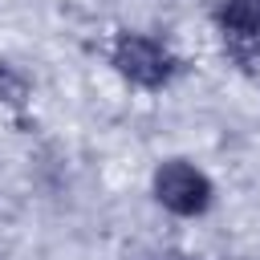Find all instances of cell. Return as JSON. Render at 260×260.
<instances>
[{"instance_id":"6da1fadb","label":"cell","mask_w":260,"mask_h":260,"mask_svg":"<svg viewBox=\"0 0 260 260\" xmlns=\"http://www.w3.org/2000/svg\"><path fill=\"white\" fill-rule=\"evenodd\" d=\"M114 65L122 77H130L142 89H162L175 73L171 53L162 45H154L150 37H138V32H122L114 41Z\"/></svg>"},{"instance_id":"7a4b0ae2","label":"cell","mask_w":260,"mask_h":260,"mask_svg":"<svg viewBox=\"0 0 260 260\" xmlns=\"http://www.w3.org/2000/svg\"><path fill=\"white\" fill-rule=\"evenodd\" d=\"M154 195H158V203H162L167 211H175V215H199V211H207V203H211V183H207V175L195 171L191 162L175 158V162H162V167H158V175H154Z\"/></svg>"},{"instance_id":"3957f363","label":"cell","mask_w":260,"mask_h":260,"mask_svg":"<svg viewBox=\"0 0 260 260\" xmlns=\"http://www.w3.org/2000/svg\"><path fill=\"white\" fill-rule=\"evenodd\" d=\"M215 20H219V32L232 45V53H240V57L260 53V0H228Z\"/></svg>"},{"instance_id":"277c9868","label":"cell","mask_w":260,"mask_h":260,"mask_svg":"<svg viewBox=\"0 0 260 260\" xmlns=\"http://www.w3.org/2000/svg\"><path fill=\"white\" fill-rule=\"evenodd\" d=\"M24 98H28V85H24V77L0 61V102H4V106H20Z\"/></svg>"}]
</instances>
